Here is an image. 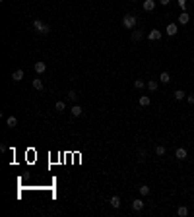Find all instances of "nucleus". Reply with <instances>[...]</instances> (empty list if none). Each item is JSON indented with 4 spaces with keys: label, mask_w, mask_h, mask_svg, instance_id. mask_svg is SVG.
<instances>
[{
    "label": "nucleus",
    "mask_w": 194,
    "mask_h": 217,
    "mask_svg": "<svg viewBox=\"0 0 194 217\" xmlns=\"http://www.w3.org/2000/svg\"><path fill=\"white\" fill-rule=\"evenodd\" d=\"M33 29L41 33V35H49L51 33V27H49V23H43L41 19H33Z\"/></svg>",
    "instance_id": "f257e3e1"
},
{
    "label": "nucleus",
    "mask_w": 194,
    "mask_h": 217,
    "mask_svg": "<svg viewBox=\"0 0 194 217\" xmlns=\"http://www.w3.org/2000/svg\"><path fill=\"white\" fill-rule=\"evenodd\" d=\"M123 25L126 27V29H134V27H136V16L126 14V16L123 18Z\"/></svg>",
    "instance_id": "f03ea898"
},
{
    "label": "nucleus",
    "mask_w": 194,
    "mask_h": 217,
    "mask_svg": "<svg viewBox=\"0 0 194 217\" xmlns=\"http://www.w3.org/2000/svg\"><path fill=\"white\" fill-rule=\"evenodd\" d=\"M190 21V14H186V12H181L179 14V18H177V23L179 25H186Z\"/></svg>",
    "instance_id": "7ed1b4c3"
},
{
    "label": "nucleus",
    "mask_w": 194,
    "mask_h": 217,
    "mask_svg": "<svg viewBox=\"0 0 194 217\" xmlns=\"http://www.w3.org/2000/svg\"><path fill=\"white\" fill-rule=\"evenodd\" d=\"M148 37H149V41H161V37H163V33L159 31V29H152L148 33Z\"/></svg>",
    "instance_id": "20e7f679"
},
{
    "label": "nucleus",
    "mask_w": 194,
    "mask_h": 217,
    "mask_svg": "<svg viewBox=\"0 0 194 217\" xmlns=\"http://www.w3.org/2000/svg\"><path fill=\"white\" fill-rule=\"evenodd\" d=\"M155 6H157L155 0H144V10H146V12H153Z\"/></svg>",
    "instance_id": "39448f33"
},
{
    "label": "nucleus",
    "mask_w": 194,
    "mask_h": 217,
    "mask_svg": "<svg viewBox=\"0 0 194 217\" xmlns=\"http://www.w3.org/2000/svg\"><path fill=\"white\" fill-rule=\"evenodd\" d=\"M175 157L179 159V161H184V159L188 157V153H186V149H184V147H179V149L175 151Z\"/></svg>",
    "instance_id": "423d86ee"
},
{
    "label": "nucleus",
    "mask_w": 194,
    "mask_h": 217,
    "mask_svg": "<svg viewBox=\"0 0 194 217\" xmlns=\"http://www.w3.org/2000/svg\"><path fill=\"white\" fill-rule=\"evenodd\" d=\"M177 31H179V25L177 23H169L167 25V35H169V37H175Z\"/></svg>",
    "instance_id": "0eeeda50"
},
{
    "label": "nucleus",
    "mask_w": 194,
    "mask_h": 217,
    "mask_svg": "<svg viewBox=\"0 0 194 217\" xmlns=\"http://www.w3.org/2000/svg\"><path fill=\"white\" fill-rule=\"evenodd\" d=\"M70 113H72V117H80V114L84 113V108H82L80 105H72V108H70Z\"/></svg>",
    "instance_id": "6e6552de"
},
{
    "label": "nucleus",
    "mask_w": 194,
    "mask_h": 217,
    "mask_svg": "<svg viewBox=\"0 0 194 217\" xmlns=\"http://www.w3.org/2000/svg\"><path fill=\"white\" fill-rule=\"evenodd\" d=\"M24 70H16V72H14V74H12V79H14V82H21V79H24Z\"/></svg>",
    "instance_id": "1a4fd4ad"
},
{
    "label": "nucleus",
    "mask_w": 194,
    "mask_h": 217,
    "mask_svg": "<svg viewBox=\"0 0 194 217\" xmlns=\"http://www.w3.org/2000/svg\"><path fill=\"white\" fill-rule=\"evenodd\" d=\"M33 68H35V72H37V74H43V72L47 70V64H45V62H35Z\"/></svg>",
    "instance_id": "9d476101"
},
{
    "label": "nucleus",
    "mask_w": 194,
    "mask_h": 217,
    "mask_svg": "<svg viewBox=\"0 0 194 217\" xmlns=\"http://www.w3.org/2000/svg\"><path fill=\"white\" fill-rule=\"evenodd\" d=\"M6 126H8V128H16L18 126V118L16 117H8V118H6Z\"/></svg>",
    "instance_id": "9b49d317"
},
{
    "label": "nucleus",
    "mask_w": 194,
    "mask_h": 217,
    "mask_svg": "<svg viewBox=\"0 0 194 217\" xmlns=\"http://www.w3.org/2000/svg\"><path fill=\"white\" fill-rule=\"evenodd\" d=\"M132 209H134V211H142V209H144V202L142 200H134L132 202Z\"/></svg>",
    "instance_id": "f8f14e48"
},
{
    "label": "nucleus",
    "mask_w": 194,
    "mask_h": 217,
    "mask_svg": "<svg viewBox=\"0 0 194 217\" xmlns=\"http://www.w3.org/2000/svg\"><path fill=\"white\" fill-rule=\"evenodd\" d=\"M109 204H111V206H113L114 209H119V207H120V198H119V196H111Z\"/></svg>",
    "instance_id": "ddd939ff"
},
{
    "label": "nucleus",
    "mask_w": 194,
    "mask_h": 217,
    "mask_svg": "<svg viewBox=\"0 0 194 217\" xmlns=\"http://www.w3.org/2000/svg\"><path fill=\"white\" fill-rule=\"evenodd\" d=\"M33 89H37V91L43 89V79H41V78H35V79H33Z\"/></svg>",
    "instance_id": "4468645a"
},
{
    "label": "nucleus",
    "mask_w": 194,
    "mask_h": 217,
    "mask_svg": "<svg viewBox=\"0 0 194 217\" xmlns=\"http://www.w3.org/2000/svg\"><path fill=\"white\" fill-rule=\"evenodd\" d=\"M159 82L161 83H169L171 82V76L167 74V72H161V74H159Z\"/></svg>",
    "instance_id": "2eb2a0df"
},
{
    "label": "nucleus",
    "mask_w": 194,
    "mask_h": 217,
    "mask_svg": "<svg viewBox=\"0 0 194 217\" xmlns=\"http://www.w3.org/2000/svg\"><path fill=\"white\" fill-rule=\"evenodd\" d=\"M149 103H152V99H149L148 95H142L140 97V107H149Z\"/></svg>",
    "instance_id": "dca6fc26"
},
{
    "label": "nucleus",
    "mask_w": 194,
    "mask_h": 217,
    "mask_svg": "<svg viewBox=\"0 0 194 217\" xmlns=\"http://www.w3.org/2000/svg\"><path fill=\"white\" fill-rule=\"evenodd\" d=\"M157 87H159V83H157L155 79H152V82H148V89H149V91H157Z\"/></svg>",
    "instance_id": "f3484780"
},
{
    "label": "nucleus",
    "mask_w": 194,
    "mask_h": 217,
    "mask_svg": "<svg viewBox=\"0 0 194 217\" xmlns=\"http://www.w3.org/2000/svg\"><path fill=\"white\" fill-rule=\"evenodd\" d=\"M134 87H136V89H144V87H146V83H144V79L136 78V82H134Z\"/></svg>",
    "instance_id": "a211bd4d"
},
{
    "label": "nucleus",
    "mask_w": 194,
    "mask_h": 217,
    "mask_svg": "<svg viewBox=\"0 0 194 217\" xmlns=\"http://www.w3.org/2000/svg\"><path fill=\"white\" fill-rule=\"evenodd\" d=\"M184 97H186V93H184L183 89H177V91H175V99H177V101H183Z\"/></svg>",
    "instance_id": "6ab92c4d"
},
{
    "label": "nucleus",
    "mask_w": 194,
    "mask_h": 217,
    "mask_svg": "<svg viewBox=\"0 0 194 217\" xmlns=\"http://www.w3.org/2000/svg\"><path fill=\"white\" fill-rule=\"evenodd\" d=\"M138 190H140V194H142V196H148V194L152 192V190H149V186H146V184H142V186L138 188Z\"/></svg>",
    "instance_id": "aec40b11"
},
{
    "label": "nucleus",
    "mask_w": 194,
    "mask_h": 217,
    "mask_svg": "<svg viewBox=\"0 0 194 217\" xmlns=\"http://www.w3.org/2000/svg\"><path fill=\"white\" fill-rule=\"evenodd\" d=\"M177 213H179V215H181V217H186V215H188V207H184V206H181V207H179V209H177Z\"/></svg>",
    "instance_id": "412c9836"
},
{
    "label": "nucleus",
    "mask_w": 194,
    "mask_h": 217,
    "mask_svg": "<svg viewBox=\"0 0 194 217\" xmlns=\"http://www.w3.org/2000/svg\"><path fill=\"white\" fill-rule=\"evenodd\" d=\"M54 108H56V111H64V108H66V103H64V101H56V105H54Z\"/></svg>",
    "instance_id": "4be33fe9"
},
{
    "label": "nucleus",
    "mask_w": 194,
    "mask_h": 217,
    "mask_svg": "<svg viewBox=\"0 0 194 217\" xmlns=\"http://www.w3.org/2000/svg\"><path fill=\"white\" fill-rule=\"evenodd\" d=\"M140 39H142V31H138V29L132 31V41H140Z\"/></svg>",
    "instance_id": "5701e85b"
},
{
    "label": "nucleus",
    "mask_w": 194,
    "mask_h": 217,
    "mask_svg": "<svg viewBox=\"0 0 194 217\" xmlns=\"http://www.w3.org/2000/svg\"><path fill=\"white\" fill-rule=\"evenodd\" d=\"M155 155H157V157L165 155V147H163V146H157V147H155Z\"/></svg>",
    "instance_id": "b1692460"
},
{
    "label": "nucleus",
    "mask_w": 194,
    "mask_h": 217,
    "mask_svg": "<svg viewBox=\"0 0 194 217\" xmlns=\"http://www.w3.org/2000/svg\"><path fill=\"white\" fill-rule=\"evenodd\" d=\"M68 99H70V101H72V103H74V101H76V99H78V93H76V91H74V89H72V91H68Z\"/></svg>",
    "instance_id": "393cba45"
},
{
    "label": "nucleus",
    "mask_w": 194,
    "mask_h": 217,
    "mask_svg": "<svg viewBox=\"0 0 194 217\" xmlns=\"http://www.w3.org/2000/svg\"><path fill=\"white\" fill-rule=\"evenodd\" d=\"M179 6H181V10L184 12V8H186V0H179Z\"/></svg>",
    "instance_id": "a878e982"
},
{
    "label": "nucleus",
    "mask_w": 194,
    "mask_h": 217,
    "mask_svg": "<svg viewBox=\"0 0 194 217\" xmlns=\"http://www.w3.org/2000/svg\"><path fill=\"white\" fill-rule=\"evenodd\" d=\"M169 2H171V0H159V4H161V6H169Z\"/></svg>",
    "instance_id": "bb28decb"
},
{
    "label": "nucleus",
    "mask_w": 194,
    "mask_h": 217,
    "mask_svg": "<svg viewBox=\"0 0 194 217\" xmlns=\"http://www.w3.org/2000/svg\"><path fill=\"white\" fill-rule=\"evenodd\" d=\"M186 99H188V103H194V95H188Z\"/></svg>",
    "instance_id": "cd10ccee"
},
{
    "label": "nucleus",
    "mask_w": 194,
    "mask_h": 217,
    "mask_svg": "<svg viewBox=\"0 0 194 217\" xmlns=\"http://www.w3.org/2000/svg\"><path fill=\"white\" fill-rule=\"evenodd\" d=\"M134 2H138V0H134Z\"/></svg>",
    "instance_id": "c85d7f7f"
}]
</instances>
